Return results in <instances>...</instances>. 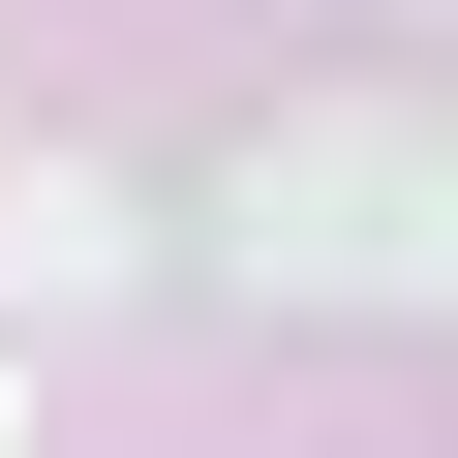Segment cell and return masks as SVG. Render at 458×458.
I'll use <instances>...</instances> for the list:
<instances>
[{
	"label": "cell",
	"instance_id": "1",
	"mask_svg": "<svg viewBox=\"0 0 458 458\" xmlns=\"http://www.w3.org/2000/svg\"><path fill=\"white\" fill-rule=\"evenodd\" d=\"M214 245H245L276 306H428L458 276V123H276L245 183H214Z\"/></svg>",
	"mask_w": 458,
	"mask_h": 458
},
{
	"label": "cell",
	"instance_id": "3",
	"mask_svg": "<svg viewBox=\"0 0 458 458\" xmlns=\"http://www.w3.org/2000/svg\"><path fill=\"white\" fill-rule=\"evenodd\" d=\"M0 458H31V428H0Z\"/></svg>",
	"mask_w": 458,
	"mask_h": 458
},
{
	"label": "cell",
	"instance_id": "2",
	"mask_svg": "<svg viewBox=\"0 0 458 458\" xmlns=\"http://www.w3.org/2000/svg\"><path fill=\"white\" fill-rule=\"evenodd\" d=\"M0 245H31L0 306H123V183H92V153H31V183H0Z\"/></svg>",
	"mask_w": 458,
	"mask_h": 458
}]
</instances>
